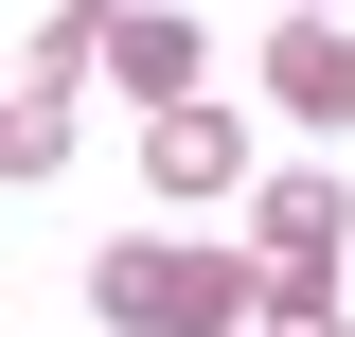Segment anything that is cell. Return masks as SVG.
Here are the masks:
<instances>
[{
  "label": "cell",
  "instance_id": "9c48e42d",
  "mask_svg": "<svg viewBox=\"0 0 355 337\" xmlns=\"http://www.w3.org/2000/svg\"><path fill=\"white\" fill-rule=\"evenodd\" d=\"M89 337H107V320H89Z\"/></svg>",
  "mask_w": 355,
  "mask_h": 337
},
{
  "label": "cell",
  "instance_id": "ba28073f",
  "mask_svg": "<svg viewBox=\"0 0 355 337\" xmlns=\"http://www.w3.org/2000/svg\"><path fill=\"white\" fill-rule=\"evenodd\" d=\"M284 18H355V0H284Z\"/></svg>",
  "mask_w": 355,
  "mask_h": 337
},
{
  "label": "cell",
  "instance_id": "5b68a950",
  "mask_svg": "<svg viewBox=\"0 0 355 337\" xmlns=\"http://www.w3.org/2000/svg\"><path fill=\"white\" fill-rule=\"evenodd\" d=\"M266 107L284 125H355V18H284L266 36Z\"/></svg>",
  "mask_w": 355,
  "mask_h": 337
},
{
  "label": "cell",
  "instance_id": "7a4b0ae2",
  "mask_svg": "<svg viewBox=\"0 0 355 337\" xmlns=\"http://www.w3.org/2000/svg\"><path fill=\"white\" fill-rule=\"evenodd\" d=\"M142 178H160L178 213H214V196H249V125H231L214 89H178V107H142Z\"/></svg>",
  "mask_w": 355,
  "mask_h": 337
},
{
  "label": "cell",
  "instance_id": "52a82bcc",
  "mask_svg": "<svg viewBox=\"0 0 355 337\" xmlns=\"http://www.w3.org/2000/svg\"><path fill=\"white\" fill-rule=\"evenodd\" d=\"M249 337H355L338 320V266H249Z\"/></svg>",
  "mask_w": 355,
  "mask_h": 337
},
{
  "label": "cell",
  "instance_id": "6da1fadb",
  "mask_svg": "<svg viewBox=\"0 0 355 337\" xmlns=\"http://www.w3.org/2000/svg\"><path fill=\"white\" fill-rule=\"evenodd\" d=\"M89 320L107 337H231L249 320V249H214V231H125V249H89Z\"/></svg>",
  "mask_w": 355,
  "mask_h": 337
},
{
  "label": "cell",
  "instance_id": "277c9868",
  "mask_svg": "<svg viewBox=\"0 0 355 337\" xmlns=\"http://www.w3.org/2000/svg\"><path fill=\"white\" fill-rule=\"evenodd\" d=\"M338 231H355V196H338L320 160L249 178V266H338Z\"/></svg>",
  "mask_w": 355,
  "mask_h": 337
},
{
  "label": "cell",
  "instance_id": "30bf717a",
  "mask_svg": "<svg viewBox=\"0 0 355 337\" xmlns=\"http://www.w3.org/2000/svg\"><path fill=\"white\" fill-rule=\"evenodd\" d=\"M231 337H249V320H231Z\"/></svg>",
  "mask_w": 355,
  "mask_h": 337
},
{
  "label": "cell",
  "instance_id": "3957f363",
  "mask_svg": "<svg viewBox=\"0 0 355 337\" xmlns=\"http://www.w3.org/2000/svg\"><path fill=\"white\" fill-rule=\"evenodd\" d=\"M89 71L125 89V107H178V89H214V36L178 18V0H107V53Z\"/></svg>",
  "mask_w": 355,
  "mask_h": 337
},
{
  "label": "cell",
  "instance_id": "8992f818",
  "mask_svg": "<svg viewBox=\"0 0 355 337\" xmlns=\"http://www.w3.org/2000/svg\"><path fill=\"white\" fill-rule=\"evenodd\" d=\"M0 178H18V196H36V178H71V89H53V71L0 89Z\"/></svg>",
  "mask_w": 355,
  "mask_h": 337
}]
</instances>
